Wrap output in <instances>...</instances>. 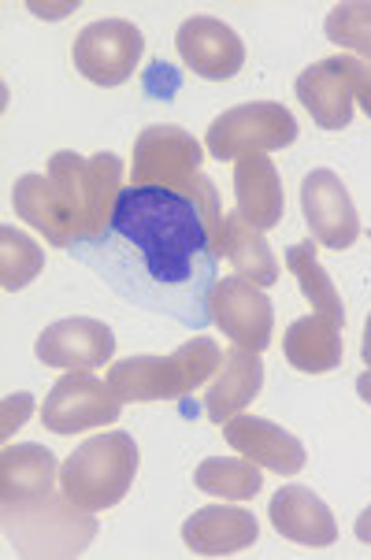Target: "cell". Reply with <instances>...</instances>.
I'll return each mask as SVG.
<instances>
[{"mask_svg": "<svg viewBox=\"0 0 371 560\" xmlns=\"http://www.w3.org/2000/svg\"><path fill=\"white\" fill-rule=\"evenodd\" d=\"M201 145L194 135L171 122H152L135 141V164H130V186H160L189 197L201 178Z\"/></svg>", "mask_w": 371, "mask_h": 560, "instance_id": "6", "label": "cell"}, {"mask_svg": "<svg viewBox=\"0 0 371 560\" xmlns=\"http://www.w3.org/2000/svg\"><path fill=\"white\" fill-rule=\"evenodd\" d=\"M12 205L19 212V220L37 226L45 234V242L60 245V249H71L74 242V223L71 212L63 205L60 189L53 186L49 175H23L12 186Z\"/></svg>", "mask_w": 371, "mask_h": 560, "instance_id": "20", "label": "cell"}, {"mask_svg": "<svg viewBox=\"0 0 371 560\" xmlns=\"http://www.w3.org/2000/svg\"><path fill=\"white\" fill-rule=\"evenodd\" d=\"M208 153L216 160H242L253 153H275L298 141V119L275 101H253L223 112L208 127Z\"/></svg>", "mask_w": 371, "mask_h": 560, "instance_id": "5", "label": "cell"}, {"mask_svg": "<svg viewBox=\"0 0 371 560\" xmlns=\"http://www.w3.org/2000/svg\"><path fill=\"white\" fill-rule=\"evenodd\" d=\"M123 412V401L104 378L90 372H71L53 386L42 405V423L53 434H74L93 431V427L116 423Z\"/></svg>", "mask_w": 371, "mask_h": 560, "instance_id": "8", "label": "cell"}, {"mask_svg": "<svg viewBox=\"0 0 371 560\" xmlns=\"http://www.w3.org/2000/svg\"><path fill=\"white\" fill-rule=\"evenodd\" d=\"M223 439L231 442L234 453L275 471V476H298L304 468V445L290 431H282L279 423L260 420V416H234V420H227Z\"/></svg>", "mask_w": 371, "mask_h": 560, "instance_id": "13", "label": "cell"}, {"mask_svg": "<svg viewBox=\"0 0 371 560\" xmlns=\"http://www.w3.org/2000/svg\"><path fill=\"white\" fill-rule=\"evenodd\" d=\"M268 516H271V527L298 546H335L338 542L335 516H331V509L323 505L309 487L275 490Z\"/></svg>", "mask_w": 371, "mask_h": 560, "instance_id": "17", "label": "cell"}, {"mask_svg": "<svg viewBox=\"0 0 371 560\" xmlns=\"http://www.w3.org/2000/svg\"><path fill=\"white\" fill-rule=\"evenodd\" d=\"M360 357H364V364L371 368V316H368V327H364V346H360Z\"/></svg>", "mask_w": 371, "mask_h": 560, "instance_id": "31", "label": "cell"}, {"mask_svg": "<svg viewBox=\"0 0 371 560\" xmlns=\"http://www.w3.org/2000/svg\"><path fill=\"white\" fill-rule=\"evenodd\" d=\"M301 212L304 223H309L312 238H316L323 249H349L360 238V215L357 205L349 197L346 183L327 167H316L309 178L301 183Z\"/></svg>", "mask_w": 371, "mask_h": 560, "instance_id": "9", "label": "cell"}, {"mask_svg": "<svg viewBox=\"0 0 371 560\" xmlns=\"http://www.w3.org/2000/svg\"><path fill=\"white\" fill-rule=\"evenodd\" d=\"M335 63H338V71H341V79H346V85H349V93H353V101L368 112V119H371V60H360V56L338 52Z\"/></svg>", "mask_w": 371, "mask_h": 560, "instance_id": "27", "label": "cell"}, {"mask_svg": "<svg viewBox=\"0 0 371 560\" xmlns=\"http://www.w3.org/2000/svg\"><path fill=\"white\" fill-rule=\"evenodd\" d=\"M34 412V397L31 394H15V397H8L4 401V423H0V434H12L15 427H23V420L26 416Z\"/></svg>", "mask_w": 371, "mask_h": 560, "instance_id": "28", "label": "cell"}, {"mask_svg": "<svg viewBox=\"0 0 371 560\" xmlns=\"http://www.w3.org/2000/svg\"><path fill=\"white\" fill-rule=\"evenodd\" d=\"M42 264H45V253L34 238H26V234L15 231V226H4V231H0V287L23 290L26 282L37 279Z\"/></svg>", "mask_w": 371, "mask_h": 560, "instance_id": "25", "label": "cell"}, {"mask_svg": "<svg viewBox=\"0 0 371 560\" xmlns=\"http://www.w3.org/2000/svg\"><path fill=\"white\" fill-rule=\"evenodd\" d=\"M146 37L127 19H101L74 37V68L93 85H123L135 74Z\"/></svg>", "mask_w": 371, "mask_h": 560, "instance_id": "7", "label": "cell"}, {"mask_svg": "<svg viewBox=\"0 0 371 560\" xmlns=\"http://www.w3.org/2000/svg\"><path fill=\"white\" fill-rule=\"evenodd\" d=\"M220 256L231 260V268L237 271V279L253 282V287H275L279 279V264H275V253L264 231H256L242 220L237 212H227L223 215V245H220Z\"/></svg>", "mask_w": 371, "mask_h": 560, "instance_id": "22", "label": "cell"}, {"mask_svg": "<svg viewBox=\"0 0 371 560\" xmlns=\"http://www.w3.org/2000/svg\"><path fill=\"white\" fill-rule=\"evenodd\" d=\"M357 538H360L364 546H371V505H368L364 512H360V520H357Z\"/></svg>", "mask_w": 371, "mask_h": 560, "instance_id": "29", "label": "cell"}, {"mask_svg": "<svg viewBox=\"0 0 371 560\" xmlns=\"http://www.w3.org/2000/svg\"><path fill=\"white\" fill-rule=\"evenodd\" d=\"M56 493V457L45 445H8L0 453V501L4 512L34 505Z\"/></svg>", "mask_w": 371, "mask_h": 560, "instance_id": "15", "label": "cell"}, {"mask_svg": "<svg viewBox=\"0 0 371 560\" xmlns=\"http://www.w3.org/2000/svg\"><path fill=\"white\" fill-rule=\"evenodd\" d=\"M212 323L223 330L234 346H245L253 353H264L271 346L275 312L268 293L245 279H220L212 287Z\"/></svg>", "mask_w": 371, "mask_h": 560, "instance_id": "10", "label": "cell"}, {"mask_svg": "<svg viewBox=\"0 0 371 560\" xmlns=\"http://www.w3.org/2000/svg\"><path fill=\"white\" fill-rule=\"evenodd\" d=\"M287 268L293 271V279L301 282V293H304V301L312 305V312H323V316H331L335 323L346 327V308H341L338 287L331 282V275L320 268L316 245H312V242L293 245V249L287 253Z\"/></svg>", "mask_w": 371, "mask_h": 560, "instance_id": "23", "label": "cell"}, {"mask_svg": "<svg viewBox=\"0 0 371 560\" xmlns=\"http://www.w3.org/2000/svg\"><path fill=\"white\" fill-rule=\"evenodd\" d=\"M331 45H341L346 52H360V60H371V0H346L335 4L323 23Z\"/></svg>", "mask_w": 371, "mask_h": 560, "instance_id": "26", "label": "cell"}, {"mask_svg": "<svg viewBox=\"0 0 371 560\" xmlns=\"http://www.w3.org/2000/svg\"><path fill=\"white\" fill-rule=\"evenodd\" d=\"M34 353L45 368L93 372V368L108 364L112 353H116V335H112V327H104L101 319L74 316V319H60V323H53V327H45Z\"/></svg>", "mask_w": 371, "mask_h": 560, "instance_id": "11", "label": "cell"}, {"mask_svg": "<svg viewBox=\"0 0 371 560\" xmlns=\"http://www.w3.org/2000/svg\"><path fill=\"white\" fill-rule=\"evenodd\" d=\"M71 260L97 271L127 305L201 330L212 323L216 238L197 201L160 186H130L97 238H79Z\"/></svg>", "mask_w": 371, "mask_h": 560, "instance_id": "1", "label": "cell"}, {"mask_svg": "<svg viewBox=\"0 0 371 560\" xmlns=\"http://www.w3.org/2000/svg\"><path fill=\"white\" fill-rule=\"evenodd\" d=\"M178 56L194 74H201L208 82H227L242 71L245 63V45L231 26L220 23L212 15H194L178 26L175 34Z\"/></svg>", "mask_w": 371, "mask_h": 560, "instance_id": "12", "label": "cell"}, {"mask_svg": "<svg viewBox=\"0 0 371 560\" xmlns=\"http://www.w3.org/2000/svg\"><path fill=\"white\" fill-rule=\"evenodd\" d=\"M260 535L256 516L231 505H208L197 509L183 524V542L201 557H231L250 549Z\"/></svg>", "mask_w": 371, "mask_h": 560, "instance_id": "14", "label": "cell"}, {"mask_svg": "<svg viewBox=\"0 0 371 560\" xmlns=\"http://www.w3.org/2000/svg\"><path fill=\"white\" fill-rule=\"evenodd\" d=\"M194 482L201 493H212V498H223V501H253L256 493L264 490L260 464H253V460L208 457L201 460V468L194 471Z\"/></svg>", "mask_w": 371, "mask_h": 560, "instance_id": "24", "label": "cell"}, {"mask_svg": "<svg viewBox=\"0 0 371 560\" xmlns=\"http://www.w3.org/2000/svg\"><path fill=\"white\" fill-rule=\"evenodd\" d=\"M260 386H264L260 353H253V349H245V346L227 349L220 372H216V383L208 386V394H205V416L212 423L234 420V416L260 394Z\"/></svg>", "mask_w": 371, "mask_h": 560, "instance_id": "18", "label": "cell"}, {"mask_svg": "<svg viewBox=\"0 0 371 560\" xmlns=\"http://www.w3.org/2000/svg\"><path fill=\"white\" fill-rule=\"evenodd\" d=\"M234 197H237V215L256 231H271L282 223L287 201H282V178L279 167L271 164L264 153L242 156L234 164Z\"/></svg>", "mask_w": 371, "mask_h": 560, "instance_id": "16", "label": "cell"}, {"mask_svg": "<svg viewBox=\"0 0 371 560\" xmlns=\"http://www.w3.org/2000/svg\"><path fill=\"white\" fill-rule=\"evenodd\" d=\"M138 476V445L127 431H104L97 439L82 442L63 460L60 490L82 512H101L119 505L135 487Z\"/></svg>", "mask_w": 371, "mask_h": 560, "instance_id": "3", "label": "cell"}, {"mask_svg": "<svg viewBox=\"0 0 371 560\" xmlns=\"http://www.w3.org/2000/svg\"><path fill=\"white\" fill-rule=\"evenodd\" d=\"M45 175L53 178V186L60 189L63 205H68L74 242L97 238L104 226L112 223V215H116L123 194V160L112 153H101L93 160L79 153H56Z\"/></svg>", "mask_w": 371, "mask_h": 560, "instance_id": "4", "label": "cell"}, {"mask_svg": "<svg viewBox=\"0 0 371 560\" xmlns=\"http://www.w3.org/2000/svg\"><path fill=\"white\" fill-rule=\"evenodd\" d=\"M223 364V349L212 338H194L171 357H127L108 372L119 401H171L208 383Z\"/></svg>", "mask_w": 371, "mask_h": 560, "instance_id": "2", "label": "cell"}, {"mask_svg": "<svg viewBox=\"0 0 371 560\" xmlns=\"http://www.w3.org/2000/svg\"><path fill=\"white\" fill-rule=\"evenodd\" d=\"M293 90H298V101L309 108V116L316 127H323V130L349 127V119H353V93H349L346 79H341L335 56L304 68L298 74V82H293Z\"/></svg>", "mask_w": 371, "mask_h": 560, "instance_id": "19", "label": "cell"}, {"mask_svg": "<svg viewBox=\"0 0 371 560\" xmlns=\"http://www.w3.org/2000/svg\"><path fill=\"white\" fill-rule=\"evenodd\" d=\"M357 394H360V401H368V405H371V368L357 378Z\"/></svg>", "mask_w": 371, "mask_h": 560, "instance_id": "30", "label": "cell"}, {"mask_svg": "<svg viewBox=\"0 0 371 560\" xmlns=\"http://www.w3.org/2000/svg\"><path fill=\"white\" fill-rule=\"evenodd\" d=\"M282 349H287V360L304 375H323L335 372L341 364V353H346V341H341V323L331 316H304L293 319L287 338H282Z\"/></svg>", "mask_w": 371, "mask_h": 560, "instance_id": "21", "label": "cell"}]
</instances>
